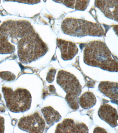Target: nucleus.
<instances>
[{"instance_id": "obj_1", "label": "nucleus", "mask_w": 118, "mask_h": 133, "mask_svg": "<svg viewBox=\"0 0 118 133\" xmlns=\"http://www.w3.org/2000/svg\"><path fill=\"white\" fill-rule=\"evenodd\" d=\"M84 61L90 66L110 72H118V58L111 52L104 42L100 41H91L86 45Z\"/></svg>"}, {"instance_id": "obj_2", "label": "nucleus", "mask_w": 118, "mask_h": 133, "mask_svg": "<svg viewBox=\"0 0 118 133\" xmlns=\"http://www.w3.org/2000/svg\"><path fill=\"white\" fill-rule=\"evenodd\" d=\"M18 45L19 57L23 63L35 61L48 50L47 45L35 31L21 38Z\"/></svg>"}, {"instance_id": "obj_3", "label": "nucleus", "mask_w": 118, "mask_h": 133, "mask_svg": "<svg viewBox=\"0 0 118 133\" xmlns=\"http://www.w3.org/2000/svg\"><path fill=\"white\" fill-rule=\"evenodd\" d=\"M61 28L65 34L70 36H102L105 31L99 24L85 20L67 18L62 22Z\"/></svg>"}, {"instance_id": "obj_4", "label": "nucleus", "mask_w": 118, "mask_h": 133, "mask_svg": "<svg viewBox=\"0 0 118 133\" xmlns=\"http://www.w3.org/2000/svg\"><path fill=\"white\" fill-rule=\"evenodd\" d=\"M57 83L66 93L65 99L70 108L78 109V98L82 92V87L75 76L68 72L60 70L57 77Z\"/></svg>"}, {"instance_id": "obj_5", "label": "nucleus", "mask_w": 118, "mask_h": 133, "mask_svg": "<svg viewBox=\"0 0 118 133\" xmlns=\"http://www.w3.org/2000/svg\"><path fill=\"white\" fill-rule=\"evenodd\" d=\"M3 92L6 105L10 111L18 113L27 111L32 102V96L27 89L19 88L15 91L4 87Z\"/></svg>"}, {"instance_id": "obj_6", "label": "nucleus", "mask_w": 118, "mask_h": 133, "mask_svg": "<svg viewBox=\"0 0 118 133\" xmlns=\"http://www.w3.org/2000/svg\"><path fill=\"white\" fill-rule=\"evenodd\" d=\"M19 127L23 130L30 133H42L45 127V121L37 112L23 117L19 121Z\"/></svg>"}, {"instance_id": "obj_7", "label": "nucleus", "mask_w": 118, "mask_h": 133, "mask_svg": "<svg viewBox=\"0 0 118 133\" xmlns=\"http://www.w3.org/2000/svg\"><path fill=\"white\" fill-rule=\"evenodd\" d=\"M55 132L88 133L89 129L85 124L76 123L73 119L68 118L58 124Z\"/></svg>"}, {"instance_id": "obj_8", "label": "nucleus", "mask_w": 118, "mask_h": 133, "mask_svg": "<svg viewBox=\"0 0 118 133\" xmlns=\"http://www.w3.org/2000/svg\"><path fill=\"white\" fill-rule=\"evenodd\" d=\"M98 116L112 127L118 125V113L115 108L108 104L101 105L98 110Z\"/></svg>"}, {"instance_id": "obj_9", "label": "nucleus", "mask_w": 118, "mask_h": 133, "mask_svg": "<svg viewBox=\"0 0 118 133\" xmlns=\"http://www.w3.org/2000/svg\"><path fill=\"white\" fill-rule=\"evenodd\" d=\"M57 45L61 51V57L64 60H71L78 51L77 46L75 43L71 42L57 39Z\"/></svg>"}, {"instance_id": "obj_10", "label": "nucleus", "mask_w": 118, "mask_h": 133, "mask_svg": "<svg viewBox=\"0 0 118 133\" xmlns=\"http://www.w3.org/2000/svg\"><path fill=\"white\" fill-rule=\"evenodd\" d=\"M99 90L110 99L118 100V83L104 81L98 86Z\"/></svg>"}, {"instance_id": "obj_11", "label": "nucleus", "mask_w": 118, "mask_h": 133, "mask_svg": "<svg viewBox=\"0 0 118 133\" xmlns=\"http://www.w3.org/2000/svg\"><path fill=\"white\" fill-rule=\"evenodd\" d=\"M95 5L107 17L118 7V0H95Z\"/></svg>"}, {"instance_id": "obj_12", "label": "nucleus", "mask_w": 118, "mask_h": 133, "mask_svg": "<svg viewBox=\"0 0 118 133\" xmlns=\"http://www.w3.org/2000/svg\"><path fill=\"white\" fill-rule=\"evenodd\" d=\"M41 111L47 124L49 125H53L61 119L60 113L51 107H44L41 109Z\"/></svg>"}, {"instance_id": "obj_13", "label": "nucleus", "mask_w": 118, "mask_h": 133, "mask_svg": "<svg viewBox=\"0 0 118 133\" xmlns=\"http://www.w3.org/2000/svg\"><path fill=\"white\" fill-rule=\"evenodd\" d=\"M78 103L83 109H90L96 104V99L92 92L87 91L83 94L79 98Z\"/></svg>"}, {"instance_id": "obj_14", "label": "nucleus", "mask_w": 118, "mask_h": 133, "mask_svg": "<svg viewBox=\"0 0 118 133\" xmlns=\"http://www.w3.org/2000/svg\"><path fill=\"white\" fill-rule=\"evenodd\" d=\"M90 1V0H64L62 3L68 8L83 11L87 7Z\"/></svg>"}, {"instance_id": "obj_15", "label": "nucleus", "mask_w": 118, "mask_h": 133, "mask_svg": "<svg viewBox=\"0 0 118 133\" xmlns=\"http://www.w3.org/2000/svg\"><path fill=\"white\" fill-rule=\"evenodd\" d=\"M7 2H13L28 4H35L40 3V0H4Z\"/></svg>"}, {"instance_id": "obj_16", "label": "nucleus", "mask_w": 118, "mask_h": 133, "mask_svg": "<svg viewBox=\"0 0 118 133\" xmlns=\"http://www.w3.org/2000/svg\"><path fill=\"white\" fill-rule=\"evenodd\" d=\"M56 72V70L55 69H51L49 71L46 78L48 82L49 83H51L54 81Z\"/></svg>"}, {"instance_id": "obj_17", "label": "nucleus", "mask_w": 118, "mask_h": 133, "mask_svg": "<svg viewBox=\"0 0 118 133\" xmlns=\"http://www.w3.org/2000/svg\"><path fill=\"white\" fill-rule=\"evenodd\" d=\"M94 132H107L103 129L99 127H97L94 130Z\"/></svg>"}, {"instance_id": "obj_18", "label": "nucleus", "mask_w": 118, "mask_h": 133, "mask_svg": "<svg viewBox=\"0 0 118 133\" xmlns=\"http://www.w3.org/2000/svg\"><path fill=\"white\" fill-rule=\"evenodd\" d=\"M4 122L3 118H0V132H2L4 130Z\"/></svg>"}, {"instance_id": "obj_19", "label": "nucleus", "mask_w": 118, "mask_h": 133, "mask_svg": "<svg viewBox=\"0 0 118 133\" xmlns=\"http://www.w3.org/2000/svg\"><path fill=\"white\" fill-rule=\"evenodd\" d=\"M113 29L115 34L118 36V25H115L113 26Z\"/></svg>"}, {"instance_id": "obj_20", "label": "nucleus", "mask_w": 118, "mask_h": 133, "mask_svg": "<svg viewBox=\"0 0 118 133\" xmlns=\"http://www.w3.org/2000/svg\"><path fill=\"white\" fill-rule=\"evenodd\" d=\"M0 3H1V0H0Z\"/></svg>"}, {"instance_id": "obj_21", "label": "nucleus", "mask_w": 118, "mask_h": 133, "mask_svg": "<svg viewBox=\"0 0 118 133\" xmlns=\"http://www.w3.org/2000/svg\"><path fill=\"white\" fill-rule=\"evenodd\" d=\"M62 1H63V0H62Z\"/></svg>"}]
</instances>
